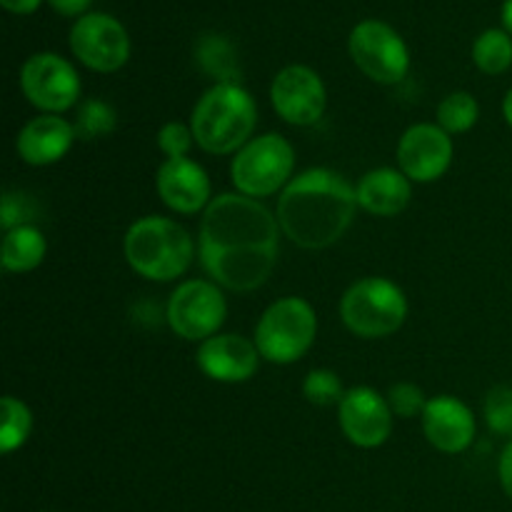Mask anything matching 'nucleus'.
<instances>
[{
	"mask_svg": "<svg viewBox=\"0 0 512 512\" xmlns=\"http://www.w3.org/2000/svg\"><path fill=\"white\" fill-rule=\"evenodd\" d=\"M193 130L183 123H165L158 133V148L170 158H188L190 148H193Z\"/></svg>",
	"mask_w": 512,
	"mask_h": 512,
	"instance_id": "nucleus-30",
	"label": "nucleus"
},
{
	"mask_svg": "<svg viewBox=\"0 0 512 512\" xmlns=\"http://www.w3.org/2000/svg\"><path fill=\"white\" fill-rule=\"evenodd\" d=\"M30 220H35V205L28 195L23 193H5L3 195V208H0V225L3 230L20 228V225H30Z\"/></svg>",
	"mask_w": 512,
	"mask_h": 512,
	"instance_id": "nucleus-29",
	"label": "nucleus"
},
{
	"mask_svg": "<svg viewBox=\"0 0 512 512\" xmlns=\"http://www.w3.org/2000/svg\"><path fill=\"white\" fill-rule=\"evenodd\" d=\"M348 48L353 63L375 83L395 85L408 75V45L398 30L383 20H363L355 25Z\"/></svg>",
	"mask_w": 512,
	"mask_h": 512,
	"instance_id": "nucleus-8",
	"label": "nucleus"
},
{
	"mask_svg": "<svg viewBox=\"0 0 512 512\" xmlns=\"http://www.w3.org/2000/svg\"><path fill=\"white\" fill-rule=\"evenodd\" d=\"M45 235L35 225H20L5 233L0 245V263L10 273H30L45 260Z\"/></svg>",
	"mask_w": 512,
	"mask_h": 512,
	"instance_id": "nucleus-20",
	"label": "nucleus"
},
{
	"mask_svg": "<svg viewBox=\"0 0 512 512\" xmlns=\"http://www.w3.org/2000/svg\"><path fill=\"white\" fill-rule=\"evenodd\" d=\"M0 3H3V8L10 10V13L28 15V13H35V8L40 5V0H0Z\"/></svg>",
	"mask_w": 512,
	"mask_h": 512,
	"instance_id": "nucleus-33",
	"label": "nucleus"
},
{
	"mask_svg": "<svg viewBox=\"0 0 512 512\" xmlns=\"http://www.w3.org/2000/svg\"><path fill=\"white\" fill-rule=\"evenodd\" d=\"M355 198L363 210L378 218H393L408 208L413 198L410 178L403 170L395 168H375L360 178L355 188Z\"/></svg>",
	"mask_w": 512,
	"mask_h": 512,
	"instance_id": "nucleus-19",
	"label": "nucleus"
},
{
	"mask_svg": "<svg viewBox=\"0 0 512 512\" xmlns=\"http://www.w3.org/2000/svg\"><path fill=\"white\" fill-rule=\"evenodd\" d=\"M340 318L358 338H388L403 328L408 318V298L393 280L363 278L345 290Z\"/></svg>",
	"mask_w": 512,
	"mask_h": 512,
	"instance_id": "nucleus-5",
	"label": "nucleus"
},
{
	"mask_svg": "<svg viewBox=\"0 0 512 512\" xmlns=\"http://www.w3.org/2000/svg\"><path fill=\"white\" fill-rule=\"evenodd\" d=\"M295 170V150L283 135L265 133L235 153L230 178L240 195L268 198L290 183Z\"/></svg>",
	"mask_w": 512,
	"mask_h": 512,
	"instance_id": "nucleus-7",
	"label": "nucleus"
},
{
	"mask_svg": "<svg viewBox=\"0 0 512 512\" xmlns=\"http://www.w3.org/2000/svg\"><path fill=\"white\" fill-rule=\"evenodd\" d=\"M155 190L170 210L195 215L210 205V178L195 160L170 158L155 175Z\"/></svg>",
	"mask_w": 512,
	"mask_h": 512,
	"instance_id": "nucleus-17",
	"label": "nucleus"
},
{
	"mask_svg": "<svg viewBox=\"0 0 512 512\" xmlns=\"http://www.w3.org/2000/svg\"><path fill=\"white\" fill-rule=\"evenodd\" d=\"M273 108L285 123L290 125H315L325 113L328 93L325 83L308 65H288L275 75L270 85Z\"/></svg>",
	"mask_w": 512,
	"mask_h": 512,
	"instance_id": "nucleus-12",
	"label": "nucleus"
},
{
	"mask_svg": "<svg viewBox=\"0 0 512 512\" xmlns=\"http://www.w3.org/2000/svg\"><path fill=\"white\" fill-rule=\"evenodd\" d=\"M358 208L355 188L330 168H310L290 180L278 200L280 230L305 250L338 243Z\"/></svg>",
	"mask_w": 512,
	"mask_h": 512,
	"instance_id": "nucleus-2",
	"label": "nucleus"
},
{
	"mask_svg": "<svg viewBox=\"0 0 512 512\" xmlns=\"http://www.w3.org/2000/svg\"><path fill=\"white\" fill-rule=\"evenodd\" d=\"M60 15H85V8H88L93 0H48Z\"/></svg>",
	"mask_w": 512,
	"mask_h": 512,
	"instance_id": "nucleus-32",
	"label": "nucleus"
},
{
	"mask_svg": "<svg viewBox=\"0 0 512 512\" xmlns=\"http://www.w3.org/2000/svg\"><path fill=\"white\" fill-rule=\"evenodd\" d=\"M23 95L38 110L58 115L73 108L80 98L78 70L58 53H35L20 68Z\"/></svg>",
	"mask_w": 512,
	"mask_h": 512,
	"instance_id": "nucleus-10",
	"label": "nucleus"
},
{
	"mask_svg": "<svg viewBox=\"0 0 512 512\" xmlns=\"http://www.w3.org/2000/svg\"><path fill=\"white\" fill-rule=\"evenodd\" d=\"M503 25H505V30L512 35V0H505L503 3Z\"/></svg>",
	"mask_w": 512,
	"mask_h": 512,
	"instance_id": "nucleus-34",
	"label": "nucleus"
},
{
	"mask_svg": "<svg viewBox=\"0 0 512 512\" xmlns=\"http://www.w3.org/2000/svg\"><path fill=\"white\" fill-rule=\"evenodd\" d=\"M498 473H500V483H503V490L508 493V498L512 500V440L508 445H505L503 455H500Z\"/></svg>",
	"mask_w": 512,
	"mask_h": 512,
	"instance_id": "nucleus-31",
	"label": "nucleus"
},
{
	"mask_svg": "<svg viewBox=\"0 0 512 512\" xmlns=\"http://www.w3.org/2000/svg\"><path fill=\"white\" fill-rule=\"evenodd\" d=\"M423 433L435 450L458 455L475 440V415L453 395L430 398L423 410Z\"/></svg>",
	"mask_w": 512,
	"mask_h": 512,
	"instance_id": "nucleus-16",
	"label": "nucleus"
},
{
	"mask_svg": "<svg viewBox=\"0 0 512 512\" xmlns=\"http://www.w3.org/2000/svg\"><path fill=\"white\" fill-rule=\"evenodd\" d=\"M398 163L415 183H435L453 163V140L440 125H413L398 143Z\"/></svg>",
	"mask_w": 512,
	"mask_h": 512,
	"instance_id": "nucleus-13",
	"label": "nucleus"
},
{
	"mask_svg": "<svg viewBox=\"0 0 512 512\" xmlns=\"http://www.w3.org/2000/svg\"><path fill=\"white\" fill-rule=\"evenodd\" d=\"M388 405H390V410H393V415L410 420V418H418V415H423L428 400H425L423 390H420L418 385L398 383L390 388Z\"/></svg>",
	"mask_w": 512,
	"mask_h": 512,
	"instance_id": "nucleus-28",
	"label": "nucleus"
},
{
	"mask_svg": "<svg viewBox=\"0 0 512 512\" xmlns=\"http://www.w3.org/2000/svg\"><path fill=\"white\" fill-rule=\"evenodd\" d=\"M198 368L218 383H245L260 365L258 345L235 333L213 335L198 350Z\"/></svg>",
	"mask_w": 512,
	"mask_h": 512,
	"instance_id": "nucleus-15",
	"label": "nucleus"
},
{
	"mask_svg": "<svg viewBox=\"0 0 512 512\" xmlns=\"http://www.w3.org/2000/svg\"><path fill=\"white\" fill-rule=\"evenodd\" d=\"M338 420L358 448H380L393 433V410L373 388H350L338 405Z\"/></svg>",
	"mask_w": 512,
	"mask_h": 512,
	"instance_id": "nucleus-14",
	"label": "nucleus"
},
{
	"mask_svg": "<svg viewBox=\"0 0 512 512\" xmlns=\"http://www.w3.org/2000/svg\"><path fill=\"white\" fill-rule=\"evenodd\" d=\"M195 58H198L200 68L218 83H238L240 80L235 50L223 35H203L195 45Z\"/></svg>",
	"mask_w": 512,
	"mask_h": 512,
	"instance_id": "nucleus-21",
	"label": "nucleus"
},
{
	"mask_svg": "<svg viewBox=\"0 0 512 512\" xmlns=\"http://www.w3.org/2000/svg\"><path fill=\"white\" fill-rule=\"evenodd\" d=\"M503 115H505V120H508V125L512 128V88L508 90V95H505V100H503Z\"/></svg>",
	"mask_w": 512,
	"mask_h": 512,
	"instance_id": "nucleus-35",
	"label": "nucleus"
},
{
	"mask_svg": "<svg viewBox=\"0 0 512 512\" xmlns=\"http://www.w3.org/2000/svg\"><path fill=\"white\" fill-rule=\"evenodd\" d=\"M473 60L483 73L500 75L512 65V38L508 30L488 28L473 43Z\"/></svg>",
	"mask_w": 512,
	"mask_h": 512,
	"instance_id": "nucleus-22",
	"label": "nucleus"
},
{
	"mask_svg": "<svg viewBox=\"0 0 512 512\" xmlns=\"http://www.w3.org/2000/svg\"><path fill=\"white\" fill-rule=\"evenodd\" d=\"M118 125V115H115L113 105H108L100 98H90L80 103L78 115H75V138L80 140H100L110 135Z\"/></svg>",
	"mask_w": 512,
	"mask_h": 512,
	"instance_id": "nucleus-24",
	"label": "nucleus"
},
{
	"mask_svg": "<svg viewBox=\"0 0 512 512\" xmlns=\"http://www.w3.org/2000/svg\"><path fill=\"white\" fill-rule=\"evenodd\" d=\"M280 250V223L260 200L225 193L210 200L200 223V263L233 293L260 288L273 273Z\"/></svg>",
	"mask_w": 512,
	"mask_h": 512,
	"instance_id": "nucleus-1",
	"label": "nucleus"
},
{
	"mask_svg": "<svg viewBox=\"0 0 512 512\" xmlns=\"http://www.w3.org/2000/svg\"><path fill=\"white\" fill-rule=\"evenodd\" d=\"M318 333V318L308 300L290 298L270 305L255 328L260 358L275 365H290L303 358Z\"/></svg>",
	"mask_w": 512,
	"mask_h": 512,
	"instance_id": "nucleus-6",
	"label": "nucleus"
},
{
	"mask_svg": "<svg viewBox=\"0 0 512 512\" xmlns=\"http://www.w3.org/2000/svg\"><path fill=\"white\" fill-rule=\"evenodd\" d=\"M75 140V128L73 123H68L60 115H38L30 123H25V128L18 133V143L15 150L23 158V163L35 165V168H43V165L58 163L60 158H65V153L70 150Z\"/></svg>",
	"mask_w": 512,
	"mask_h": 512,
	"instance_id": "nucleus-18",
	"label": "nucleus"
},
{
	"mask_svg": "<svg viewBox=\"0 0 512 512\" xmlns=\"http://www.w3.org/2000/svg\"><path fill=\"white\" fill-rule=\"evenodd\" d=\"M303 395L308 398V403L320 405V408H328V405H340L343 400V383H340L338 373L328 368H315L305 375L303 383Z\"/></svg>",
	"mask_w": 512,
	"mask_h": 512,
	"instance_id": "nucleus-26",
	"label": "nucleus"
},
{
	"mask_svg": "<svg viewBox=\"0 0 512 512\" xmlns=\"http://www.w3.org/2000/svg\"><path fill=\"white\" fill-rule=\"evenodd\" d=\"M228 303L215 283L188 280L173 290L168 300V323L183 340H208L223 328Z\"/></svg>",
	"mask_w": 512,
	"mask_h": 512,
	"instance_id": "nucleus-9",
	"label": "nucleus"
},
{
	"mask_svg": "<svg viewBox=\"0 0 512 512\" xmlns=\"http://www.w3.org/2000/svg\"><path fill=\"white\" fill-rule=\"evenodd\" d=\"M30 430H33V415L28 405L20 403L13 395H5L0 400V450L13 453L23 448L25 440L30 438Z\"/></svg>",
	"mask_w": 512,
	"mask_h": 512,
	"instance_id": "nucleus-23",
	"label": "nucleus"
},
{
	"mask_svg": "<svg viewBox=\"0 0 512 512\" xmlns=\"http://www.w3.org/2000/svg\"><path fill=\"white\" fill-rule=\"evenodd\" d=\"M258 125L255 98L240 83H218L195 103L190 130L210 155L238 153L253 140Z\"/></svg>",
	"mask_w": 512,
	"mask_h": 512,
	"instance_id": "nucleus-3",
	"label": "nucleus"
},
{
	"mask_svg": "<svg viewBox=\"0 0 512 512\" xmlns=\"http://www.w3.org/2000/svg\"><path fill=\"white\" fill-rule=\"evenodd\" d=\"M485 423L495 435L512 438V388L510 385H495L485 395Z\"/></svg>",
	"mask_w": 512,
	"mask_h": 512,
	"instance_id": "nucleus-27",
	"label": "nucleus"
},
{
	"mask_svg": "<svg viewBox=\"0 0 512 512\" xmlns=\"http://www.w3.org/2000/svg\"><path fill=\"white\" fill-rule=\"evenodd\" d=\"M75 58L98 73H115L130 58L128 30L108 13H85L70 28Z\"/></svg>",
	"mask_w": 512,
	"mask_h": 512,
	"instance_id": "nucleus-11",
	"label": "nucleus"
},
{
	"mask_svg": "<svg viewBox=\"0 0 512 512\" xmlns=\"http://www.w3.org/2000/svg\"><path fill=\"white\" fill-rule=\"evenodd\" d=\"M480 118V105L478 100L473 98L465 90H458V93H450L448 98H443V103L438 105V125L448 135L468 133Z\"/></svg>",
	"mask_w": 512,
	"mask_h": 512,
	"instance_id": "nucleus-25",
	"label": "nucleus"
},
{
	"mask_svg": "<svg viewBox=\"0 0 512 512\" xmlns=\"http://www.w3.org/2000/svg\"><path fill=\"white\" fill-rule=\"evenodd\" d=\"M125 260L145 280L170 283L190 268L195 243L188 230L170 218L148 215L135 220L123 240Z\"/></svg>",
	"mask_w": 512,
	"mask_h": 512,
	"instance_id": "nucleus-4",
	"label": "nucleus"
}]
</instances>
